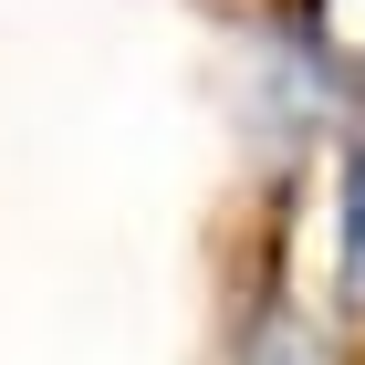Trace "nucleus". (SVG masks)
I'll list each match as a JSON object with an SVG mask.
<instances>
[{
	"label": "nucleus",
	"mask_w": 365,
	"mask_h": 365,
	"mask_svg": "<svg viewBox=\"0 0 365 365\" xmlns=\"http://www.w3.org/2000/svg\"><path fill=\"white\" fill-rule=\"evenodd\" d=\"M324 313L365 324V136L324 157Z\"/></svg>",
	"instance_id": "f257e3e1"
},
{
	"label": "nucleus",
	"mask_w": 365,
	"mask_h": 365,
	"mask_svg": "<svg viewBox=\"0 0 365 365\" xmlns=\"http://www.w3.org/2000/svg\"><path fill=\"white\" fill-rule=\"evenodd\" d=\"M230 365H334V313L272 292V303L251 313V334H240V355H230Z\"/></svg>",
	"instance_id": "f03ea898"
},
{
	"label": "nucleus",
	"mask_w": 365,
	"mask_h": 365,
	"mask_svg": "<svg viewBox=\"0 0 365 365\" xmlns=\"http://www.w3.org/2000/svg\"><path fill=\"white\" fill-rule=\"evenodd\" d=\"M292 11H303V31L334 53V73L365 94V0H292Z\"/></svg>",
	"instance_id": "7ed1b4c3"
}]
</instances>
